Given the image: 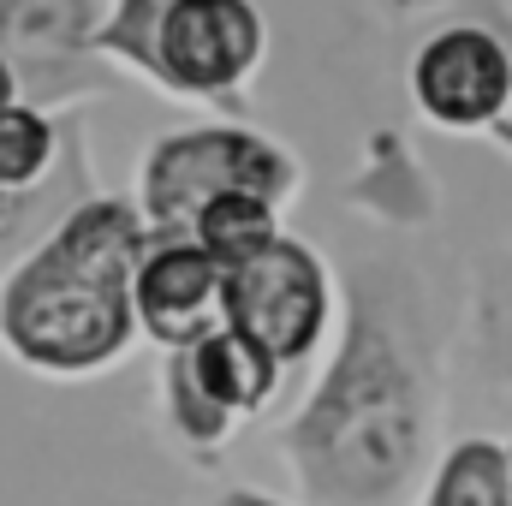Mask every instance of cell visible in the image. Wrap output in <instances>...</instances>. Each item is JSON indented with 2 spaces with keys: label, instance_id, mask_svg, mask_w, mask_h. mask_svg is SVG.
I'll use <instances>...</instances> for the list:
<instances>
[{
  "label": "cell",
  "instance_id": "obj_19",
  "mask_svg": "<svg viewBox=\"0 0 512 506\" xmlns=\"http://www.w3.org/2000/svg\"><path fill=\"white\" fill-rule=\"evenodd\" d=\"M507 459H512V447H507Z\"/></svg>",
  "mask_w": 512,
  "mask_h": 506
},
{
  "label": "cell",
  "instance_id": "obj_14",
  "mask_svg": "<svg viewBox=\"0 0 512 506\" xmlns=\"http://www.w3.org/2000/svg\"><path fill=\"white\" fill-rule=\"evenodd\" d=\"M167 6L173 0H114V12L102 18V36H96V54L108 66L137 72L149 90H155V30H161Z\"/></svg>",
  "mask_w": 512,
  "mask_h": 506
},
{
  "label": "cell",
  "instance_id": "obj_5",
  "mask_svg": "<svg viewBox=\"0 0 512 506\" xmlns=\"http://www.w3.org/2000/svg\"><path fill=\"white\" fill-rule=\"evenodd\" d=\"M96 36L102 0H0V54L18 78V102L36 114L114 84Z\"/></svg>",
  "mask_w": 512,
  "mask_h": 506
},
{
  "label": "cell",
  "instance_id": "obj_10",
  "mask_svg": "<svg viewBox=\"0 0 512 506\" xmlns=\"http://www.w3.org/2000/svg\"><path fill=\"white\" fill-rule=\"evenodd\" d=\"M185 364H191L197 387H203L233 423L251 417V411H262V405L274 399V387H280V364H274L262 346H251L245 334H233V328H221V334H209L203 346H191Z\"/></svg>",
  "mask_w": 512,
  "mask_h": 506
},
{
  "label": "cell",
  "instance_id": "obj_18",
  "mask_svg": "<svg viewBox=\"0 0 512 506\" xmlns=\"http://www.w3.org/2000/svg\"><path fill=\"white\" fill-rule=\"evenodd\" d=\"M215 506H280V501H268V495H256V489H233V495H221Z\"/></svg>",
  "mask_w": 512,
  "mask_h": 506
},
{
  "label": "cell",
  "instance_id": "obj_16",
  "mask_svg": "<svg viewBox=\"0 0 512 506\" xmlns=\"http://www.w3.org/2000/svg\"><path fill=\"white\" fill-rule=\"evenodd\" d=\"M489 24H495V30L507 36V48H512V18H489ZM489 137H495V143H507V149H512V108H507V114H501V126L489 131Z\"/></svg>",
  "mask_w": 512,
  "mask_h": 506
},
{
  "label": "cell",
  "instance_id": "obj_9",
  "mask_svg": "<svg viewBox=\"0 0 512 506\" xmlns=\"http://www.w3.org/2000/svg\"><path fill=\"white\" fill-rule=\"evenodd\" d=\"M84 173H90L84 137H78V126H60V167H54V179L36 185V191H0V280L36 251L78 203L96 197V185H84Z\"/></svg>",
  "mask_w": 512,
  "mask_h": 506
},
{
  "label": "cell",
  "instance_id": "obj_11",
  "mask_svg": "<svg viewBox=\"0 0 512 506\" xmlns=\"http://www.w3.org/2000/svg\"><path fill=\"white\" fill-rule=\"evenodd\" d=\"M191 239L233 274V268H245L251 256H262L280 239V209L262 203V197H221V203H209V209L197 215Z\"/></svg>",
  "mask_w": 512,
  "mask_h": 506
},
{
  "label": "cell",
  "instance_id": "obj_13",
  "mask_svg": "<svg viewBox=\"0 0 512 506\" xmlns=\"http://www.w3.org/2000/svg\"><path fill=\"white\" fill-rule=\"evenodd\" d=\"M60 167V126L36 108H6L0 114V191H36Z\"/></svg>",
  "mask_w": 512,
  "mask_h": 506
},
{
  "label": "cell",
  "instance_id": "obj_3",
  "mask_svg": "<svg viewBox=\"0 0 512 506\" xmlns=\"http://www.w3.org/2000/svg\"><path fill=\"white\" fill-rule=\"evenodd\" d=\"M298 191V161L245 126L167 131L137 167V215L149 239H191L197 215L221 197H262L286 209Z\"/></svg>",
  "mask_w": 512,
  "mask_h": 506
},
{
  "label": "cell",
  "instance_id": "obj_8",
  "mask_svg": "<svg viewBox=\"0 0 512 506\" xmlns=\"http://www.w3.org/2000/svg\"><path fill=\"white\" fill-rule=\"evenodd\" d=\"M227 328V268L197 239H149L137 262V334L167 352H191Z\"/></svg>",
  "mask_w": 512,
  "mask_h": 506
},
{
  "label": "cell",
  "instance_id": "obj_4",
  "mask_svg": "<svg viewBox=\"0 0 512 506\" xmlns=\"http://www.w3.org/2000/svg\"><path fill=\"white\" fill-rule=\"evenodd\" d=\"M334 316V280L328 262L298 245V239H274L262 256L227 274V328L262 346L280 370L304 364Z\"/></svg>",
  "mask_w": 512,
  "mask_h": 506
},
{
  "label": "cell",
  "instance_id": "obj_12",
  "mask_svg": "<svg viewBox=\"0 0 512 506\" xmlns=\"http://www.w3.org/2000/svg\"><path fill=\"white\" fill-rule=\"evenodd\" d=\"M429 506H512V459L495 441H459L435 483H429Z\"/></svg>",
  "mask_w": 512,
  "mask_h": 506
},
{
  "label": "cell",
  "instance_id": "obj_17",
  "mask_svg": "<svg viewBox=\"0 0 512 506\" xmlns=\"http://www.w3.org/2000/svg\"><path fill=\"white\" fill-rule=\"evenodd\" d=\"M6 108H18V78H12V66H6V54H0V114Z\"/></svg>",
  "mask_w": 512,
  "mask_h": 506
},
{
  "label": "cell",
  "instance_id": "obj_1",
  "mask_svg": "<svg viewBox=\"0 0 512 506\" xmlns=\"http://www.w3.org/2000/svg\"><path fill=\"white\" fill-rule=\"evenodd\" d=\"M399 334L405 328L393 322L387 298L358 286L334 370L280 435L310 501L387 506L417 471L429 441V381Z\"/></svg>",
  "mask_w": 512,
  "mask_h": 506
},
{
  "label": "cell",
  "instance_id": "obj_2",
  "mask_svg": "<svg viewBox=\"0 0 512 506\" xmlns=\"http://www.w3.org/2000/svg\"><path fill=\"white\" fill-rule=\"evenodd\" d=\"M149 227L126 197L78 203L0 280V346L54 381L114 370L137 340V262Z\"/></svg>",
  "mask_w": 512,
  "mask_h": 506
},
{
  "label": "cell",
  "instance_id": "obj_15",
  "mask_svg": "<svg viewBox=\"0 0 512 506\" xmlns=\"http://www.w3.org/2000/svg\"><path fill=\"white\" fill-rule=\"evenodd\" d=\"M161 399H167V417H173V429L185 435V447H197V453H215L227 435H233V417L197 387L191 376V364H185V352H167V370H161Z\"/></svg>",
  "mask_w": 512,
  "mask_h": 506
},
{
  "label": "cell",
  "instance_id": "obj_7",
  "mask_svg": "<svg viewBox=\"0 0 512 506\" xmlns=\"http://www.w3.org/2000/svg\"><path fill=\"white\" fill-rule=\"evenodd\" d=\"M411 102L441 131H495L512 108V48L495 24H447L411 54Z\"/></svg>",
  "mask_w": 512,
  "mask_h": 506
},
{
  "label": "cell",
  "instance_id": "obj_6",
  "mask_svg": "<svg viewBox=\"0 0 512 506\" xmlns=\"http://www.w3.org/2000/svg\"><path fill=\"white\" fill-rule=\"evenodd\" d=\"M268 30L251 0H173L155 30V90L167 102L239 108V90L262 66Z\"/></svg>",
  "mask_w": 512,
  "mask_h": 506
}]
</instances>
